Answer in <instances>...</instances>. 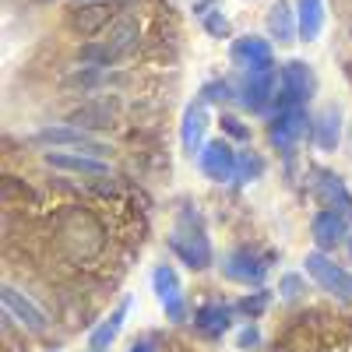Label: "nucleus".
<instances>
[{
	"label": "nucleus",
	"instance_id": "nucleus-1",
	"mask_svg": "<svg viewBox=\"0 0 352 352\" xmlns=\"http://www.w3.org/2000/svg\"><path fill=\"white\" fill-rule=\"evenodd\" d=\"M60 250L67 254V261L74 264H92L102 257L106 250V229L102 222L88 212V208H71L64 219H60Z\"/></svg>",
	"mask_w": 352,
	"mask_h": 352
},
{
	"label": "nucleus",
	"instance_id": "nucleus-2",
	"mask_svg": "<svg viewBox=\"0 0 352 352\" xmlns=\"http://www.w3.org/2000/svg\"><path fill=\"white\" fill-rule=\"evenodd\" d=\"M169 250L176 254V261L184 264V268H190V272H208L212 268V261H215V250H212V240L204 236V229L201 226H176L173 232H169Z\"/></svg>",
	"mask_w": 352,
	"mask_h": 352
},
{
	"label": "nucleus",
	"instance_id": "nucleus-3",
	"mask_svg": "<svg viewBox=\"0 0 352 352\" xmlns=\"http://www.w3.org/2000/svg\"><path fill=\"white\" fill-rule=\"evenodd\" d=\"M303 272L317 282V289L331 292V296L342 300V303H352V272L342 268L338 261H331V254L310 250V254L303 257Z\"/></svg>",
	"mask_w": 352,
	"mask_h": 352
},
{
	"label": "nucleus",
	"instance_id": "nucleus-4",
	"mask_svg": "<svg viewBox=\"0 0 352 352\" xmlns=\"http://www.w3.org/2000/svg\"><path fill=\"white\" fill-rule=\"evenodd\" d=\"M310 127H314V120H310L307 106H296V109H275V116L268 120V144H272L275 152L289 155L303 138H310Z\"/></svg>",
	"mask_w": 352,
	"mask_h": 352
},
{
	"label": "nucleus",
	"instance_id": "nucleus-5",
	"mask_svg": "<svg viewBox=\"0 0 352 352\" xmlns=\"http://www.w3.org/2000/svg\"><path fill=\"white\" fill-rule=\"evenodd\" d=\"M32 141L36 144H50V148H67V152H81V155H96V159H106L109 155V144L106 141H99L96 134H88L81 127H71V124L43 127Z\"/></svg>",
	"mask_w": 352,
	"mask_h": 352
},
{
	"label": "nucleus",
	"instance_id": "nucleus-6",
	"mask_svg": "<svg viewBox=\"0 0 352 352\" xmlns=\"http://www.w3.org/2000/svg\"><path fill=\"white\" fill-rule=\"evenodd\" d=\"M314 71L303 60H289L278 71V92H275V109H296L307 106V99L314 96Z\"/></svg>",
	"mask_w": 352,
	"mask_h": 352
},
{
	"label": "nucleus",
	"instance_id": "nucleus-7",
	"mask_svg": "<svg viewBox=\"0 0 352 352\" xmlns=\"http://www.w3.org/2000/svg\"><path fill=\"white\" fill-rule=\"evenodd\" d=\"M67 124L71 127H81L88 134L113 131L116 124H120V99H116V96H96V99H88V102H78L67 113Z\"/></svg>",
	"mask_w": 352,
	"mask_h": 352
},
{
	"label": "nucleus",
	"instance_id": "nucleus-8",
	"mask_svg": "<svg viewBox=\"0 0 352 352\" xmlns=\"http://www.w3.org/2000/svg\"><path fill=\"white\" fill-rule=\"evenodd\" d=\"M4 314L14 320V324L21 328V331H28V335H46L50 331V314L28 296L25 289H18V285H4Z\"/></svg>",
	"mask_w": 352,
	"mask_h": 352
},
{
	"label": "nucleus",
	"instance_id": "nucleus-9",
	"mask_svg": "<svg viewBox=\"0 0 352 352\" xmlns=\"http://www.w3.org/2000/svg\"><path fill=\"white\" fill-rule=\"evenodd\" d=\"M152 289H155V296H159V303H162V314L173 320V324H184V320L190 317V303H187V296H184L180 275H176L173 264H155Z\"/></svg>",
	"mask_w": 352,
	"mask_h": 352
},
{
	"label": "nucleus",
	"instance_id": "nucleus-10",
	"mask_svg": "<svg viewBox=\"0 0 352 352\" xmlns=\"http://www.w3.org/2000/svg\"><path fill=\"white\" fill-rule=\"evenodd\" d=\"M229 60L236 64L240 71H247V74L275 71L272 43H268V39H261V36H240V39H232V46H229Z\"/></svg>",
	"mask_w": 352,
	"mask_h": 352
},
{
	"label": "nucleus",
	"instance_id": "nucleus-11",
	"mask_svg": "<svg viewBox=\"0 0 352 352\" xmlns=\"http://www.w3.org/2000/svg\"><path fill=\"white\" fill-rule=\"evenodd\" d=\"M197 166H201V173L208 176L212 184H229L232 176H236V152H232V144L226 138H215V141H208L201 148Z\"/></svg>",
	"mask_w": 352,
	"mask_h": 352
},
{
	"label": "nucleus",
	"instance_id": "nucleus-12",
	"mask_svg": "<svg viewBox=\"0 0 352 352\" xmlns=\"http://www.w3.org/2000/svg\"><path fill=\"white\" fill-rule=\"evenodd\" d=\"M310 190H314V197L324 204V208H331V212L352 219V194H349V187L342 184L338 173H331V169H314Z\"/></svg>",
	"mask_w": 352,
	"mask_h": 352
},
{
	"label": "nucleus",
	"instance_id": "nucleus-13",
	"mask_svg": "<svg viewBox=\"0 0 352 352\" xmlns=\"http://www.w3.org/2000/svg\"><path fill=\"white\" fill-rule=\"evenodd\" d=\"M310 236L317 243V250L331 254L335 247H342L349 240V219L331 212V208H320L314 219H310Z\"/></svg>",
	"mask_w": 352,
	"mask_h": 352
},
{
	"label": "nucleus",
	"instance_id": "nucleus-14",
	"mask_svg": "<svg viewBox=\"0 0 352 352\" xmlns=\"http://www.w3.org/2000/svg\"><path fill=\"white\" fill-rule=\"evenodd\" d=\"M46 166L60 169L71 176H92V180H109V166L106 159L96 155H81V152H46Z\"/></svg>",
	"mask_w": 352,
	"mask_h": 352
},
{
	"label": "nucleus",
	"instance_id": "nucleus-15",
	"mask_svg": "<svg viewBox=\"0 0 352 352\" xmlns=\"http://www.w3.org/2000/svg\"><path fill=\"white\" fill-rule=\"evenodd\" d=\"M113 8L109 4H78L71 14H67V28L81 39H92V36H102L109 21H113Z\"/></svg>",
	"mask_w": 352,
	"mask_h": 352
},
{
	"label": "nucleus",
	"instance_id": "nucleus-16",
	"mask_svg": "<svg viewBox=\"0 0 352 352\" xmlns=\"http://www.w3.org/2000/svg\"><path fill=\"white\" fill-rule=\"evenodd\" d=\"M275 71H261V74H247V81L240 85V106L247 113H264L268 102H275Z\"/></svg>",
	"mask_w": 352,
	"mask_h": 352
},
{
	"label": "nucleus",
	"instance_id": "nucleus-17",
	"mask_svg": "<svg viewBox=\"0 0 352 352\" xmlns=\"http://www.w3.org/2000/svg\"><path fill=\"white\" fill-rule=\"evenodd\" d=\"M99 39L113 50L116 60H124V56H131V53L138 50V43H141V28H138V21H134L131 14H116Z\"/></svg>",
	"mask_w": 352,
	"mask_h": 352
},
{
	"label": "nucleus",
	"instance_id": "nucleus-18",
	"mask_svg": "<svg viewBox=\"0 0 352 352\" xmlns=\"http://www.w3.org/2000/svg\"><path fill=\"white\" fill-rule=\"evenodd\" d=\"M222 272H226V278H232V282L261 285V282H264V272H268V261L257 257L254 250H232V254L222 261Z\"/></svg>",
	"mask_w": 352,
	"mask_h": 352
},
{
	"label": "nucleus",
	"instance_id": "nucleus-19",
	"mask_svg": "<svg viewBox=\"0 0 352 352\" xmlns=\"http://www.w3.org/2000/svg\"><path fill=\"white\" fill-rule=\"evenodd\" d=\"M204 131H208V109H204V102H190L180 120V148L187 155H201V148L208 144Z\"/></svg>",
	"mask_w": 352,
	"mask_h": 352
},
{
	"label": "nucleus",
	"instance_id": "nucleus-20",
	"mask_svg": "<svg viewBox=\"0 0 352 352\" xmlns=\"http://www.w3.org/2000/svg\"><path fill=\"white\" fill-rule=\"evenodd\" d=\"M310 141L317 152H335L342 144V109L328 106L314 116V127H310Z\"/></svg>",
	"mask_w": 352,
	"mask_h": 352
},
{
	"label": "nucleus",
	"instance_id": "nucleus-21",
	"mask_svg": "<svg viewBox=\"0 0 352 352\" xmlns=\"http://www.w3.org/2000/svg\"><path fill=\"white\" fill-rule=\"evenodd\" d=\"M232 314H236V307H229V303H204L194 310V328L204 338H219L232 328Z\"/></svg>",
	"mask_w": 352,
	"mask_h": 352
},
{
	"label": "nucleus",
	"instance_id": "nucleus-22",
	"mask_svg": "<svg viewBox=\"0 0 352 352\" xmlns=\"http://www.w3.org/2000/svg\"><path fill=\"white\" fill-rule=\"evenodd\" d=\"M268 36L278 46H289L300 39V25H296V11H292L289 0H275L272 11H268Z\"/></svg>",
	"mask_w": 352,
	"mask_h": 352
},
{
	"label": "nucleus",
	"instance_id": "nucleus-23",
	"mask_svg": "<svg viewBox=\"0 0 352 352\" xmlns=\"http://www.w3.org/2000/svg\"><path fill=\"white\" fill-rule=\"evenodd\" d=\"M131 303H134V300H131V296H124L120 303H116V307L109 310V317L102 320V324H99L92 335H88V349H92V352L109 349V342L124 331V320H127V314H131Z\"/></svg>",
	"mask_w": 352,
	"mask_h": 352
},
{
	"label": "nucleus",
	"instance_id": "nucleus-24",
	"mask_svg": "<svg viewBox=\"0 0 352 352\" xmlns=\"http://www.w3.org/2000/svg\"><path fill=\"white\" fill-rule=\"evenodd\" d=\"M296 25H300V39L314 43L324 28V0H296Z\"/></svg>",
	"mask_w": 352,
	"mask_h": 352
},
{
	"label": "nucleus",
	"instance_id": "nucleus-25",
	"mask_svg": "<svg viewBox=\"0 0 352 352\" xmlns=\"http://www.w3.org/2000/svg\"><path fill=\"white\" fill-rule=\"evenodd\" d=\"M257 176H264V159L257 155V152H250V148H243L240 155H236V176H232V184H254Z\"/></svg>",
	"mask_w": 352,
	"mask_h": 352
},
{
	"label": "nucleus",
	"instance_id": "nucleus-26",
	"mask_svg": "<svg viewBox=\"0 0 352 352\" xmlns=\"http://www.w3.org/2000/svg\"><path fill=\"white\" fill-rule=\"evenodd\" d=\"M201 25H204V32H208L212 39H226L229 32H232V25H229V18L215 8V11H208V14H204L201 18Z\"/></svg>",
	"mask_w": 352,
	"mask_h": 352
},
{
	"label": "nucleus",
	"instance_id": "nucleus-27",
	"mask_svg": "<svg viewBox=\"0 0 352 352\" xmlns=\"http://www.w3.org/2000/svg\"><path fill=\"white\" fill-rule=\"evenodd\" d=\"M226 99H232V96H229V81H222V78L201 88V102H226Z\"/></svg>",
	"mask_w": 352,
	"mask_h": 352
},
{
	"label": "nucleus",
	"instance_id": "nucleus-28",
	"mask_svg": "<svg viewBox=\"0 0 352 352\" xmlns=\"http://www.w3.org/2000/svg\"><path fill=\"white\" fill-rule=\"evenodd\" d=\"M219 124H222V131H226L232 141H243V144L250 141V127H247V124H240L236 116H229V113H226V116H219Z\"/></svg>",
	"mask_w": 352,
	"mask_h": 352
},
{
	"label": "nucleus",
	"instance_id": "nucleus-29",
	"mask_svg": "<svg viewBox=\"0 0 352 352\" xmlns=\"http://www.w3.org/2000/svg\"><path fill=\"white\" fill-rule=\"evenodd\" d=\"M268 300H272L268 292H254V296H247V300H240V303H236V310H240V314H247V317H257L264 307H268Z\"/></svg>",
	"mask_w": 352,
	"mask_h": 352
},
{
	"label": "nucleus",
	"instance_id": "nucleus-30",
	"mask_svg": "<svg viewBox=\"0 0 352 352\" xmlns=\"http://www.w3.org/2000/svg\"><path fill=\"white\" fill-rule=\"evenodd\" d=\"M307 289V282H303V275H282V282H278V292L285 300H296L300 292Z\"/></svg>",
	"mask_w": 352,
	"mask_h": 352
},
{
	"label": "nucleus",
	"instance_id": "nucleus-31",
	"mask_svg": "<svg viewBox=\"0 0 352 352\" xmlns=\"http://www.w3.org/2000/svg\"><path fill=\"white\" fill-rule=\"evenodd\" d=\"M257 342H261V331H257L254 324L243 328V331L236 335V345H240V349H257Z\"/></svg>",
	"mask_w": 352,
	"mask_h": 352
},
{
	"label": "nucleus",
	"instance_id": "nucleus-32",
	"mask_svg": "<svg viewBox=\"0 0 352 352\" xmlns=\"http://www.w3.org/2000/svg\"><path fill=\"white\" fill-rule=\"evenodd\" d=\"M127 352H155V349H152V342H134Z\"/></svg>",
	"mask_w": 352,
	"mask_h": 352
},
{
	"label": "nucleus",
	"instance_id": "nucleus-33",
	"mask_svg": "<svg viewBox=\"0 0 352 352\" xmlns=\"http://www.w3.org/2000/svg\"><path fill=\"white\" fill-rule=\"evenodd\" d=\"M74 4H109V0H74Z\"/></svg>",
	"mask_w": 352,
	"mask_h": 352
},
{
	"label": "nucleus",
	"instance_id": "nucleus-34",
	"mask_svg": "<svg viewBox=\"0 0 352 352\" xmlns=\"http://www.w3.org/2000/svg\"><path fill=\"white\" fill-rule=\"evenodd\" d=\"M345 247H349V257H352V229H349V240H345Z\"/></svg>",
	"mask_w": 352,
	"mask_h": 352
},
{
	"label": "nucleus",
	"instance_id": "nucleus-35",
	"mask_svg": "<svg viewBox=\"0 0 352 352\" xmlns=\"http://www.w3.org/2000/svg\"><path fill=\"white\" fill-rule=\"evenodd\" d=\"M36 4H46V0H36Z\"/></svg>",
	"mask_w": 352,
	"mask_h": 352
}]
</instances>
